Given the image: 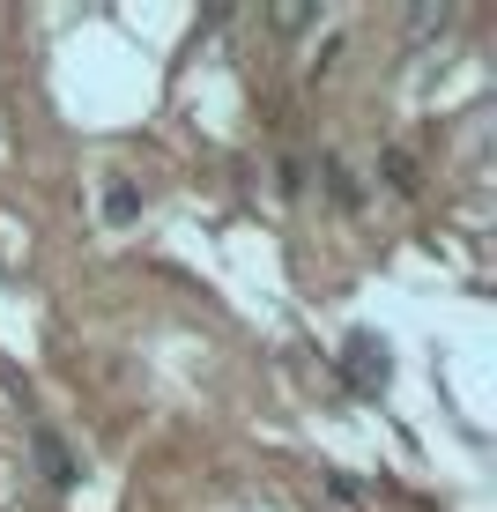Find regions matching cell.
I'll return each instance as SVG.
<instances>
[{
    "label": "cell",
    "mask_w": 497,
    "mask_h": 512,
    "mask_svg": "<svg viewBox=\"0 0 497 512\" xmlns=\"http://www.w3.org/2000/svg\"><path fill=\"white\" fill-rule=\"evenodd\" d=\"M342 372H349L357 394H379V386L394 379V357L379 349V334H349V342H342Z\"/></svg>",
    "instance_id": "1"
},
{
    "label": "cell",
    "mask_w": 497,
    "mask_h": 512,
    "mask_svg": "<svg viewBox=\"0 0 497 512\" xmlns=\"http://www.w3.org/2000/svg\"><path fill=\"white\" fill-rule=\"evenodd\" d=\"M30 461H38V475H45L52 490H75V483H82V461H75V446H67L60 431H45V423H38V438H30Z\"/></svg>",
    "instance_id": "2"
},
{
    "label": "cell",
    "mask_w": 497,
    "mask_h": 512,
    "mask_svg": "<svg viewBox=\"0 0 497 512\" xmlns=\"http://www.w3.org/2000/svg\"><path fill=\"white\" fill-rule=\"evenodd\" d=\"M104 223H112V231L141 223V186L127 179V171H112V179H104Z\"/></svg>",
    "instance_id": "3"
},
{
    "label": "cell",
    "mask_w": 497,
    "mask_h": 512,
    "mask_svg": "<svg viewBox=\"0 0 497 512\" xmlns=\"http://www.w3.org/2000/svg\"><path fill=\"white\" fill-rule=\"evenodd\" d=\"M319 179H327V193H334L342 216H357V208H364V186H357V171H349L342 156H319Z\"/></svg>",
    "instance_id": "4"
},
{
    "label": "cell",
    "mask_w": 497,
    "mask_h": 512,
    "mask_svg": "<svg viewBox=\"0 0 497 512\" xmlns=\"http://www.w3.org/2000/svg\"><path fill=\"white\" fill-rule=\"evenodd\" d=\"M379 179L394 186V193H416V186H423V179H416V156H408V149H379Z\"/></svg>",
    "instance_id": "5"
},
{
    "label": "cell",
    "mask_w": 497,
    "mask_h": 512,
    "mask_svg": "<svg viewBox=\"0 0 497 512\" xmlns=\"http://www.w3.org/2000/svg\"><path fill=\"white\" fill-rule=\"evenodd\" d=\"M319 490H327L334 505H349V512H364V498H371V490L357 483V475H342V468H327V475H319Z\"/></svg>",
    "instance_id": "6"
},
{
    "label": "cell",
    "mask_w": 497,
    "mask_h": 512,
    "mask_svg": "<svg viewBox=\"0 0 497 512\" xmlns=\"http://www.w3.org/2000/svg\"><path fill=\"white\" fill-rule=\"evenodd\" d=\"M453 23V8H408V45H431Z\"/></svg>",
    "instance_id": "7"
},
{
    "label": "cell",
    "mask_w": 497,
    "mask_h": 512,
    "mask_svg": "<svg viewBox=\"0 0 497 512\" xmlns=\"http://www.w3.org/2000/svg\"><path fill=\"white\" fill-rule=\"evenodd\" d=\"M268 23L282 30V38H297L305 23H319V8H312V0H282V8H268Z\"/></svg>",
    "instance_id": "8"
},
{
    "label": "cell",
    "mask_w": 497,
    "mask_h": 512,
    "mask_svg": "<svg viewBox=\"0 0 497 512\" xmlns=\"http://www.w3.org/2000/svg\"><path fill=\"white\" fill-rule=\"evenodd\" d=\"M0 394H8L15 409H23V416H38V386H30L23 372H15V364H0Z\"/></svg>",
    "instance_id": "9"
}]
</instances>
